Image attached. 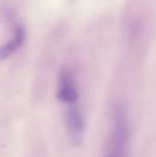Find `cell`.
Returning <instances> with one entry per match:
<instances>
[{
  "instance_id": "6da1fadb",
  "label": "cell",
  "mask_w": 156,
  "mask_h": 157,
  "mask_svg": "<svg viewBox=\"0 0 156 157\" xmlns=\"http://www.w3.org/2000/svg\"><path fill=\"white\" fill-rule=\"evenodd\" d=\"M129 144V123L126 110L118 105L113 110L112 126L105 157H127Z\"/></svg>"
},
{
  "instance_id": "7a4b0ae2",
  "label": "cell",
  "mask_w": 156,
  "mask_h": 157,
  "mask_svg": "<svg viewBox=\"0 0 156 157\" xmlns=\"http://www.w3.org/2000/svg\"><path fill=\"white\" fill-rule=\"evenodd\" d=\"M65 124H67V130L72 144L75 147L81 145L83 138H85L86 121L82 110L80 109L78 104L67 107V109H65Z\"/></svg>"
},
{
  "instance_id": "3957f363",
  "label": "cell",
  "mask_w": 156,
  "mask_h": 157,
  "mask_svg": "<svg viewBox=\"0 0 156 157\" xmlns=\"http://www.w3.org/2000/svg\"><path fill=\"white\" fill-rule=\"evenodd\" d=\"M78 96V89L73 74L69 68H63L59 75L57 98L65 107H70L77 105Z\"/></svg>"
},
{
  "instance_id": "277c9868",
  "label": "cell",
  "mask_w": 156,
  "mask_h": 157,
  "mask_svg": "<svg viewBox=\"0 0 156 157\" xmlns=\"http://www.w3.org/2000/svg\"><path fill=\"white\" fill-rule=\"evenodd\" d=\"M24 41H25V30L21 25H18L15 28L14 34L10 41L0 47V60H3L14 54L23 45Z\"/></svg>"
}]
</instances>
